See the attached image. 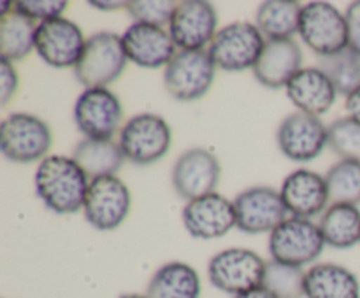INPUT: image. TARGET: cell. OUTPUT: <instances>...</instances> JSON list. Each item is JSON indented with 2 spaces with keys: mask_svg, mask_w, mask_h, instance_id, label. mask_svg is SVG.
<instances>
[{
  "mask_svg": "<svg viewBox=\"0 0 360 298\" xmlns=\"http://www.w3.org/2000/svg\"><path fill=\"white\" fill-rule=\"evenodd\" d=\"M72 158L90 177V181L105 175H116V172L125 163L122 147L112 139H83L74 147Z\"/></svg>",
  "mask_w": 360,
  "mask_h": 298,
  "instance_id": "d4e9b609",
  "label": "cell"
},
{
  "mask_svg": "<svg viewBox=\"0 0 360 298\" xmlns=\"http://www.w3.org/2000/svg\"><path fill=\"white\" fill-rule=\"evenodd\" d=\"M51 144V128L39 116L13 112L0 125V149L14 163H41L49 156Z\"/></svg>",
  "mask_w": 360,
  "mask_h": 298,
  "instance_id": "7a4b0ae2",
  "label": "cell"
},
{
  "mask_svg": "<svg viewBox=\"0 0 360 298\" xmlns=\"http://www.w3.org/2000/svg\"><path fill=\"white\" fill-rule=\"evenodd\" d=\"M347 112L352 119L360 123V88L347 97Z\"/></svg>",
  "mask_w": 360,
  "mask_h": 298,
  "instance_id": "d590c367",
  "label": "cell"
},
{
  "mask_svg": "<svg viewBox=\"0 0 360 298\" xmlns=\"http://www.w3.org/2000/svg\"><path fill=\"white\" fill-rule=\"evenodd\" d=\"M90 6L91 7H95V9H98V11H120V9H127V2H111V0H109V2H105V0H91L90 2Z\"/></svg>",
  "mask_w": 360,
  "mask_h": 298,
  "instance_id": "8d00e7d4",
  "label": "cell"
},
{
  "mask_svg": "<svg viewBox=\"0 0 360 298\" xmlns=\"http://www.w3.org/2000/svg\"><path fill=\"white\" fill-rule=\"evenodd\" d=\"M320 231L327 245L350 249L360 244V209L352 203H330L320 216Z\"/></svg>",
  "mask_w": 360,
  "mask_h": 298,
  "instance_id": "484cf974",
  "label": "cell"
},
{
  "mask_svg": "<svg viewBox=\"0 0 360 298\" xmlns=\"http://www.w3.org/2000/svg\"><path fill=\"white\" fill-rule=\"evenodd\" d=\"M120 298H150L148 294H141V293H125L122 294Z\"/></svg>",
  "mask_w": 360,
  "mask_h": 298,
  "instance_id": "f35d334b",
  "label": "cell"
},
{
  "mask_svg": "<svg viewBox=\"0 0 360 298\" xmlns=\"http://www.w3.org/2000/svg\"><path fill=\"white\" fill-rule=\"evenodd\" d=\"M220 160L206 147H192L179 154L172 168V186L179 198L192 202L217 191L220 182Z\"/></svg>",
  "mask_w": 360,
  "mask_h": 298,
  "instance_id": "5bb4252c",
  "label": "cell"
},
{
  "mask_svg": "<svg viewBox=\"0 0 360 298\" xmlns=\"http://www.w3.org/2000/svg\"><path fill=\"white\" fill-rule=\"evenodd\" d=\"M37 23L21 16L16 9L0 18V53L2 58L14 63L27 58L35 49Z\"/></svg>",
  "mask_w": 360,
  "mask_h": 298,
  "instance_id": "4316f807",
  "label": "cell"
},
{
  "mask_svg": "<svg viewBox=\"0 0 360 298\" xmlns=\"http://www.w3.org/2000/svg\"><path fill=\"white\" fill-rule=\"evenodd\" d=\"M127 62L122 35L98 32L88 37L74 76L84 88H108L125 72Z\"/></svg>",
  "mask_w": 360,
  "mask_h": 298,
  "instance_id": "3957f363",
  "label": "cell"
},
{
  "mask_svg": "<svg viewBox=\"0 0 360 298\" xmlns=\"http://www.w3.org/2000/svg\"><path fill=\"white\" fill-rule=\"evenodd\" d=\"M86 41L79 25L62 16L37 25L35 51L53 69H76Z\"/></svg>",
  "mask_w": 360,
  "mask_h": 298,
  "instance_id": "4fadbf2b",
  "label": "cell"
},
{
  "mask_svg": "<svg viewBox=\"0 0 360 298\" xmlns=\"http://www.w3.org/2000/svg\"><path fill=\"white\" fill-rule=\"evenodd\" d=\"M130 205V189L118 175L91 179L83 207L84 219L101 231L115 230L129 217Z\"/></svg>",
  "mask_w": 360,
  "mask_h": 298,
  "instance_id": "8fae6325",
  "label": "cell"
},
{
  "mask_svg": "<svg viewBox=\"0 0 360 298\" xmlns=\"http://www.w3.org/2000/svg\"><path fill=\"white\" fill-rule=\"evenodd\" d=\"M67 7L69 4L63 0H20V2H14V9L21 16L35 21L37 25L62 18Z\"/></svg>",
  "mask_w": 360,
  "mask_h": 298,
  "instance_id": "d6a6232c",
  "label": "cell"
},
{
  "mask_svg": "<svg viewBox=\"0 0 360 298\" xmlns=\"http://www.w3.org/2000/svg\"><path fill=\"white\" fill-rule=\"evenodd\" d=\"M299 37L320 58L348 48L347 18L329 2L302 6Z\"/></svg>",
  "mask_w": 360,
  "mask_h": 298,
  "instance_id": "9c48e42d",
  "label": "cell"
},
{
  "mask_svg": "<svg viewBox=\"0 0 360 298\" xmlns=\"http://www.w3.org/2000/svg\"><path fill=\"white\" fill-rule=\"evenodd\" d=\"M178 2L171 0H132L127 2V13L132 16L134 23H146L165 28L171 23Z\"/></svg>",
  "mask_w": 360,
  "mask_h": 298,
  "instance_id": "1f68e13d",
  "label": "cell"
},
{
  "mask_svg": "<svg viewBox=\"0 0 360 298\" xmlns=\"http://www.w3.org/2000/svg\"><path fill=\"white\" fill-rule=\"evenodd\" d=\"M326 245L319 224L304 217H287L269 233L271 259L301 269L315 265Z\"/></svg>",
  "mask_w": 360,
  "mask_h": 298,
  "instance_id": "52a82bcc",
  "label": "cell"
},
{
  "mask_svg": "<svg viewBox=\"0 0 360 298\" xmlns=\"http://www.w3.org/2000/svg\"><path fill=\"white\" fill-rule=\"evenodd\" d=\"M267 41L255 23L234 21L214 35L207 48L217 69L225 72H243L257 65Z\"/></svg>",
  "mask_w": 360,
  "mask_h": 298,
  "instance_id": "5b68a950",
  "label": "cell"
},
{
  "mask_svg": "<svg viewBox=\"0 0 360 298\" xmlns=\"http://www.w3.org/2000/svg\"><path fill=\"white\" fill-rule=\"evenodd\" d=\"M236 228L248 235L271 233L287 219L281 193L271 186H253L239 193L234 200Z\"/></svg>",
  "mask_w": 360,
  "mask_h": 298,
  "instance_id": "7c38bea8",
  "label": "cell"
},
{
  "mask_svg": "<svg viewBox=\"0 0 360 298\" xmlns=\"http://www.w3.org/2000/svg\"><path fill=\"white\" fill-rule=\"evenodd\" d=\"M122 121V102L108 88H84L74 104V123L84 139H112Z\"/></svg>",
  "mask_w": 360,
  "mask_h": 298,
  "instance_id": "30bf717a",
  "label": "cell"
},
{
  "mask_svg": "<svg viewBox=\"0 0 360 298\" xmlns=\"http://www.w3.org/2000/svg\"><path fill=\"white\" fill-rule=\"evenodd\" d=\"M306 298H360L359 277L338 263H315L306 270Z\"/></svg>",
  "mask_w": 360,
  "mask_h": 298,
  "instance_id": "7402d4cb",
  "label": "cell"
},
{
  "mask_svg": "<svg viewBox=\"0 0 360 298\" xmlns=\"http://www.w3.org/2000/svg\"><path fill=\"white\" fill-rule=\"evenodd\" d=\"M329 147L341 160L360 161V123L350 116L329 125Z\"/></svg>",
  "mask_w": 360,
  "mask_h": 298,
  "instance_id": "4dcf8cb0",
  "label": "cell"
},
{
  "mask_svg": "<svg viewBox=\"0 0 360 298\" xmlns=\"http://www.w3.org/2000/svg\"><path fill=\"white\" fill-rule=\"evenodd\" d=\"M35 193L55 214H76L84 207L90 177L72 156L49 154L34 175Z\"/></svg>",
  "mask_w": 360,
  "mask_h": 298,
  "instance_id": "6da1fadb",
  "label": "cell"
},
{
  "mask_svg": "<svg viewBox=\"0 0 360 298\" xmlns=\"http://www.w3.org/2000/svg\"><path fill=\"white\" fill-rule=\"evenodd\" d=\"M276 142L288 160L306 163L319 158L329 146V126L316 116L292 112L278 126Z\"/></svg>",
  "mask_w": 360,
  "mask_h": 298,
  "instance_id": "2e32d148",
  "label": "cell"
},
{
  "mask_svg": "<svg viewBox=\"0 0 360 298\" xmlns=\"http://www.w3.org/2000/svg\"><path fill=\"white\" fill-rule=\"evenodd\" d=\"M285 90L299 112L316 118L329 112L338 98L336 88L319 67H304Z\"/></svg>",
  "mask_w": 360,
  "mask_h": 298,
  "instance_id": "44dd1931",
  "label": "cell"
},
{
  "mask_svg": "<svg viewBox=\"0 0 360 298\" xmlns=\"http://www.w3.org/2000/svg\"><path fill=\"white\" fill-rule=\"evenodd\" d=\"M345 18L348 27V48L360 55V0L348 6Z\"/></svg>",
  "mask_w": 360,
  "mask_h": 298,
  "instance_id": "e575fe53",
  "label": "cell"
},
{
  "mask_svg": "<svg viewBox=\"0 0 360 298\" xmlns=\"http://www.w3.org/2000/svg\"><path fill=\"white\" fill-rule=\"evenodd\" d=\"M181 219L185 230L193 238H200V241L224 237L238 224L234 202L217 191L202 198L186 202Z\"/></svg>",
  "mask_w": 360,
  "mask_h": 298,
  "instance_id": "e0dca14e",
  "label": "cell"
},
{
  "mask_svg": "<svg viewBox=\"0 0 360 298\" xmlns=\"http://www.w3.org/2000/svg\"><path fill=\"white\" fill-rule=\"evenodd\" d=\"M232 298H276L269 290H266L264 286L255 287V290H250L246 293L238 294V297H232Z\"/></svg>",
  "mask_w": 360,
  "mask_h": 298,
  "instance_id": "74e56055",
  "label": "cell"
},
{
  "mask_svg": "<svg viewBox=\"0 0 360 298\" xmlns=\"http://www.w3.org/2000/svg\"><path fill=\"white\" fill-rule=\"evenodd\" d=\"M306 272L301 266L269 259L262 286L276 298H306Z\"/></svg>",
  "mask_w": 360,
  "mask_h": 298,
  "instance_id": "f546056e",
  "label": "cell"
},
{
  "mask_svg": "<svg viewBox=\"0 0 360 298\" xmlns=\"http://www.w3.org/2000/svg\"><path fill=\"white\" fill-rule=\"evenodd\" d=\"M280 193L288 214L294 217L311 219L315 216H322L329 207L330 193L326 175L309 168L290 172L281 184Z\"/></svg>",
  "mask_w": 360,
  "mask_h": 298,
  "instance_id": "ac0fdd59",
  "label": "cell"
},
{
  "mask_svg": "<svg viewBox=\"0 0 360 298\" xmlns=\"http://www.w3.org/2000/svg\"><path fill=\"white\" fill-rule=\"evenodd\" d=\"M218 14L206 0L178 2L169 23V35L179 51H199L211 46L218 34Z\"/></svg>",
  "mask_w": 360,
  "mask_h": 298,
  "instance_id": "9a60e30c",
  "label": "cell"
},
{
  "mask_svg": "<svg viewBox=\"0 0 360 298\" xmlns=\"http://www.w3.org/2000/svg\"><path fill=\"white\" fill-rule=\"evenodd\" d=\"M122 42L129 62L143 69H165L178 53L165 28L146 23H132L127 27L122 34Z\"/></svg>",
  "mask_w": 360,
  "mask_h": 298,
  "instance_id": "d6986e66",
  "label": "cell"
},
{
  "mask_svg": "<svg viewBox=\"0 0 360 298\" xmlns=\"http://www.w3.org/2000/svg\"><path fill=\"white\" fill-rule=\"evenodd\" d=\"M18 86H20V76L14 63L0 58V104H9L11 98L16 95Z\"/></svg>",
  "mask_w": 360,
  "mask_h": 298,
  "instance_id": "836d02e7",
  "label": "cell"
},
{
  "mask_svg": "<svg viewBox=\"0 0 360 298\" xmlns=\"http://www.w3.org/2000/svg\"><path fill=\"white\" fill-rule=\"evenodd\" d=\"M316 67L329 77L338 95L348 97L360 88V55L350 48L336 55L323 56L319 60Z\"/></svg>",
  "mask_w": 360,
  "mask_h": 298,
  "instance_id": "83f0119b",
  "label": "cell"
},
{
  "mask_svg": "<svg viewBox=\"0 0 360 298\" xmlns=\"http://www.w3.org/2000/svg\"><path fill=\"white\" fill-rule=\"evenodd\" d=\"M214 65L207 49L178 51L164 69L167 93L179 102H195L206 97L214 81Z\"/></svg>",
  "mask_w": 360,
  "mask_h": 298,
  "instance_id": "ba28073f",
  "label": "cell"
},
{
  "mask_svg": "<svg viewBox=\"0 0 360 298\" xmlns=\"http://www.w3.org/2000/svg\"><path fill=\"white\" fill-rule=\"evenodd\" d=\"M302 49L295 39L267 41L259 62L253 67V76L262 86L271 90L287 88L288 83L301 72Z\"/></svg>",
  "mask_w": 360,
  "mask_h": 298,
  "instance_id": "ffe728a7",
  "label": "cell"
},
{
  "mask_svg": "<svg viewBox=\"0 0 360 298\" xmlns=\"http://www.w3.org/2000/svg\"><path fill=\"white\" fill-rule=\"evenodd\" d=\"M302 6L295 0H267L257 9L255 25L266 41H287L299 34Z\"/></svg>",
  "mask_w": 360,
  "mask_h": 298,
  "instance_id": "cb8c5ba5",
  "label": "cell"
},
{
  "mask_svg": "<svg viewBox=\"0 0 360 298\" xmlns=\"http://www.w3.org/2000/svg\"><path fill=\"white\" fill-rule=\"evenodd\" d=\"M200 277L185 262H169L158 266L148 283L150 298H200Z\"/></svg>",
  "mask_w": 360,
  "mask_h": 298,
  "instance_id": "603a6c76",
  "label": "cell"
},
{
  "mask_svg": "<svg viewBox=\"0 0 360 298\" xmlns=\"http://www.w3.org/2000/svg\"><path fill=\"white\" fill-rule=\"evenodd\" d=\"M267 262L246 248H229L217 252L207 263V277L217 290L238 297L262 286Z\"/></svg>",
  "mask_w": 360,
  "mask_h": 298,
  "instance_id": "8992f818",
  "label": "cell"
},
{
  "mask_svg": "<svg viewBox=\"0 0 360 298\" xmlns=\"http://www.w3.org/2000/svg\"><path fill=\"white\" fill-rule=\"evenodd\" d=\"M326 181L333 203H360V161L340 160L327 170Z\"/></svg>",
  "mask_w": 360,
  "mask_h": 298,
  "instance_id": "f1b7e54d",
  "label": "cell"
},
{
  "mask_svg": "<svg viewBox=\"0 0 360 298\" xmlns=\"http://www.w3.org/2000/svg\"><path fill=\"white\" fill-rule=\"evenodd\" d=\"M120 147L127 161L134 165H151L169 153L172 130L162 116L141 112L132 116L120 130Z\"/></svg>",
  "mask_w": 360,
  "mask_h": 298,
  "instance_id": "277c9868",
  "label": "cell"
}]
</instances>
